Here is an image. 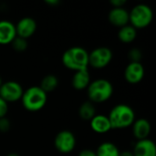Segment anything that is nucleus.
<instances>
[{
	"mask_svg": "<svg viewBox=\"0 0 156 156\" xmlns=\"http://www.w3.org/2000/svg\"><path fill=\"white\" fill-rule=\"evenodd\" d=\"M24 89L16 80L4 81L0 87V97L7 103H13L21 100Z\"/></svg>",
	"mask_w": 156,
	"mask_h": 156,
	"instance_id": "obj_8",
	"label": "nucleus"
},
{
	"mask_svg": "<svg viewBox=\"0 0 156 156\" xmlns=\"http://www.w3.org/2000/svg\"><path fill=\"white\" fill-rule=\"evenodd\" d=\"M3 82H4V81H3V80H2L1 76H0V87H1V85L3 84Z\"/></svg>",
	"mask_w": 156,
	"mask_h": 156,
	"instance_id": "obj_30",
	"label": "nucleus"
},
{
	"mask_svg": "<svg viewBox=\"0 0 156 156\" xmlns=\"http://www.w3.org/2000/svg\"><path fill=\"white\" fill-rule=\"evenodd\" d=\"M15 26L16 36L27 40L35 34L37 27L36 20L30 16L22 17Z\"/></svg>",
	"mask_w": 156,
	"mask_h": 156,
	"instance_id": "obj_10",
	"label": "nucleus"
},
{
	"mask_svg": "<svg viewBox=\"0 0 156 156\" xmlns=\"http://www.w3.org/2000/svg\"><path fill=\"white\" fill-rule=\"evenodd\" d=\"M109 22L119 28L129 24V11L124 7H112L108 15Z\"/></svg>",
	"mask_w": 156,
	"mask_h": 156,
	"instance_id": "obj_11",
	"label": "nucleus"
},
{
	"mask_svg": "<svg viewBox=\"0 0 156 156\" xmlns=\"http://www.w3.org/2000/svg\"><path fill=\"white\" fill-rule=\"evenodd\" d=\"M7 112H8V103L5 102L0 97V118L6 117Z\"/></svg>",
	"mask_w": 156,
	"mask_h": 156,
	"instance_id": "obj_24",
	"label": "nucleus"
},
{
	"mask_svg": "<svg viewBox=\"0 0 156 156\" xmlns=\"http://www.w3.org/2000/svg\"><path fill=\"white\" fill-rule=\"evenodd\" d=\"M110 4L113 7H123L127 4V1L126 0H112L110 1Z\"/></svg>",
	"mask_w": 156,
	"mask_h": 156,
	"instance_id": "obj_25",
	"label": "nucleus"
},
{
	"mask_svg": "<svg viewBox=\"0 0 156 156\" xmlns=\"http://www.w3.org/2000/svg\"><path fill=\"white\" fill-rule=\"evenodd\" d=\"M145 75V69L141 62H130L124 69V79L130 84L140 83Z\"/></svg>",
	"mask_w": 156,
	"mask_h": 156,
	"instance_id": "obj_9",
	"label": "nucleus"
},
{
	"mask_svg": "<svg viewBox=\"0 0 156 156\" xmlns=\"http://www.w3.org/2000/svg\"><path fill=\"white\" fill-rule=\"evenodd\" d=\"M10 128H11L10 121L6 117L0 118V133H5L9 132Z\"/></svg>",
	"mask_w": 156,
	"mask_h": 156,
	"instance_id": "obj_23",
	"label": "nucleus"
},
{
	"mask_svg": "<svg viewBox=\"0 0 156 156\" xmlns=\"http://www.w3.org/2000/svg\"><path fill=\"white\" fill-rule=\"evenodd\" d=\"M142 57H143L142 51L137 48H132L129 52V58L131 59V62H141Z\"/></svg>",
	"mask_w": 156,
	"mask_h": 156,
	"instance_id": "obj_22",
	"label": "nucleus"
},
{
	"mask_svg": "<svg viewBox=\"0 0 156 156\" xmlns=\"http://www.w3.org/2000/svg\"><path fill=\"white\" fill-rule=\"evenodd\" d=\"M76 144V137L74 133L69 130H62L58 132L54 139V146L56 150L63 154H68L73 152Z\"/></svg>",
	"mask_w": 156,
	"mask_h": 156,
	"instance_id": "obj_7",
	"label": "nucleus"
},
{
	"mask_svg": "<svg viewBox=\"0 0 156 156\" xmlns=\"http://www.w3.org/2000/svg\"><path fill=\"white\" fill-rule=\"evenodd\" d=\"M133 156H156V145L151 139L137 141L133 151Z\"/></svg>",
	"mask_w": 156,
	"mask_h": 156,
	"instance_id": "obj_14",
	"label": "nucleus"
},
{
	"mask_svg": "<svg viewBox=\"0 0 156 156\" xmlns=\"http://www.w3.org/2000/svg\"><path fill=\"white\" fill-rule=\"evenodd\" d=\"M20 101L25 110L30 112H37L46 106L48 94L39 86H31L24 90Z\"/></svg>",
	"mask_w": 156,
	"mask_h": 156,
	"instance_id": "obj_3",
	"label": "nucleus"
},
{
	"mask_svg": "<svg viewBox=\"0 0 156 156\" xmlns=\"http://www.w3.org/2000/svg\"><path fill=\"white\" fill-rule=\"evenodd\" d=\"M90 81V74L89 69H86L74 72L71 80V85L76 90H87Z\"/></svg>",
	"mask_w": 156,
	"mask_h": 156,
	"instance_id": "obj_16",
	"label": "nucleus"
},
{
	"mask_svg": "<svg viewBox=\"0 0 156 156\" xmlns=\"http://www.w3.org/2000/svg\"><path fill=\"white\" fill-rule=\"evenodd\" d=\"M96 108L94 103L90 101H84L79 108V116L84 121H90L96 115Z\"/></svg>",
	"mask_w": 156,
	"mask_h": 156,
	"instance_id": "obj_19",
	"label": "nucleus"
},
{
	"mask_svg": "<svg viewBox=\"0 0 156 156\" xmlns=\"http://www.w3.org/2000/svg\"><path fill=\"white\" fill-rule=\"evenodd\" d=\"M112 50L108 47H99L89 53V66L96 69L106 68L112 60Z\"/></svg>",
	"mask_w": 156,
	"mask_h": 156,
	"instance_id": "obj_6",
	"label": "nucleus"
},
{
	"mask_svg": "<svg viewBox=\"0 0 156 156\" xmlns=\"http://www.w3.org/2000/svg\"><path fill=\"white\" fill-rule=\"evenodd\" d=\"M11 46H12V48H13V49L15 51H16V52H24L27 48V40L16 36L15 37V39L12 41Z\"/></svg>",
	"mask_w": 156,
	"mask_h": 156,
	"instance_id": "obj_21",
	"label": "nucleus"
},
{
	"mask_svg": "<svg viewBox=\"0 0 156 156\" xmlns=\"http://www.w3.org/2000/svg\"><path fill=\"white\" fill-rule=\"evenodd\" d=\"M90 122L91 130L98 134H105L112 130V126L108 115L96 114L90 121Z\"/></svg>",
	"mask_w": 156,
	"mask_h": 156,
	"instance_id": "obj_15",
	"label": "nucleus"
},
{
	"mask_svg": "<svg viewBox=\"0 0 156 156\" xmlns=\"http://www.w3.org/2000/svg\"><path fill=\"white\" fill-rule=\"evenodd\" d=\"M45 3L48 5H51V6H57L58 5L60 4V2L58 0H46Z\"/></svg>",
	"mask_w": 156,
	"mask_h": 156,
	"instance_id": "obj_27",
	"label": "nucleus"
},
{
	"mask_svg": "<svg viewBox=\"0 0 156 156\" xmlns=\"http://www.w3.org/2000/svg\"><path fill=\"white\" fill-rule=\"evenodd\" d=\"M108 118L111 122L112 130L131 127L136 120L134 110L131 106L124 103L117 104L112 108Z\"/></svg>",
	"mask_w": 156,
	"mask_h": 156,
	"instance_id": "obj_1",
	"label": "nucleus"
},
{
	"mask_svg": "<svg viewBox=\"0 0 156 156\" xmlns=\"http://www.w3.org/2000/svg\"><path fill=\"white\" fill-rule=\"evenodd\" d=\"M16 37V26L9 20H0V45H8Z\"/></svg>",
	"mask_w": 156,
	"mask_h": 156,
	"instance_id": "obj_13",
	"label": "nucleus"
},
{
	"mask_svg": "<svg viewBox=\"0 0 156 156\" xmlns=\"http://www.w3.org/2000/svg\"><path fill=\"white\" fill-rule=\"evenodd\" d=\"M58 86V79L57 76L53 74H48L46 75L40 82L39 87L48 94V92L54 91Z\"/></svg>",
	"mask_w": 156,
	"mask_h": 156,
	"instance_id": "obj_20",
	"label": "nucleus"
},
{
	"mask_svg": "<svg viewBox=\"0 0 156 156\" xmlns=\"http://www.w3.org/2000/svg\"><path fill=\"white\" fill-rule=\"evenodd\" d=\"M62 64L74 72L89 68V52L81 47H71L62 55Z\"/></svg>",
	"mask_w": 156,
	"mask_h": 156,
	"instance_id": "obj_2",
	"label": "nucleus"
},
{
	"mask_svg": "<svg viewBox=\"0 0 156 156\" xmlns=\"http://www.w3.org/2000/svg\"><path fill=\"white\" fill-rule=\"evenodd\" d=\"M137 37V30L130 24L121 27L118 31V38L125 44L132 43Z\"/></svg>",
	"mask_w": 156,
	"mask_h": 156,
	"instance_id": "obj_17",
	"label": "nucleus"
},
{
	"mask_svg": "<svg viewBox=\"0 0 156 156\" xmlns=\"http://www.w3.org/2000/svg\"><path fill=\"white\" fill-rule=\"evenodd\" d=\"M6 156H19L17 154H16V153H11V154H8Z\"/></svg>",
	"mask_w": 156,
	"mask_h": 156,
	"instance_id": "obj_29",
	"label": "nucleus"
},
{
	"mask_svg": "<svg viewBox=\"0 0 156 156\" xmlns=\"http://www.w3.org/2000/svg\"><path fill=\"white\" fill-rule=\"evenodd\" d=\"M78 156H97L95 151L90 150V149H84L79 153Z\"/></svg>",
	"mask_w": 156,
	"mask_h": 156,
	"instance_id": "obj_26",
	"label": "nucleus"
},
{
	"mask_svg": "<svg viewBox=\"0 0 156 156\" xmlns=\"http://www.w3.org/2000/svg\"><path fill=\"white\" fill-rule=\"evenodd\" d=\"M153 19L154 12L148 5L138 4L129 11V24L136 30L147 27Z\"/></svg>",
	"mask_w": 156,
	"mask_h": 156,
	"instance_id": "obj_5",
	"label": "nucleus"
},
{
	"mask_svg": "<svg viewBox=\"0 0 156 156\" xmlns=\"http://www.w3.org/2000/svg\"><path fill=\"white\" fill-rule=\"evenodd\" d=\"M120 156H133V154L131 151H122L120 153Z\"/></svg>",
	"mask_w": 156,
	"mask_h": 156,
	"instance_id": "obj_28",
	"label": "nucleus"
},
{
	"mask_svg": "<svg viewBox=\"0 0 156 156\" xmlns=\"http://www.w3.org/2000/svg\"><path fill=\"white\" fill-rule=\"evenodd\" d=\"M97 156H120L121 151L111 142H104L101 144L95 151Z\"/></svg>",
	"mask_w": 156,
	"mask_h": 156,
	"instance_id": "obj_18",
	"label": "nucleus"
},
{
	"mask_svg": "<svg viewBox=\"0 0 156 156\" xmlns=\"http://www.w3.org/2000/svg\"><path fill=\"white\" fill-rule=\"evenodd\" d=\"M131 127L133 130V134L137 139V141L148 139L152 131L151 122L145 118L135 120Z\"/></svg>",
	"mask_w": 156,
	"mask_h": 156,
	"instance_id": "obj_12",
	"label": "nucleus"
},
{
	"mask_svg": "<svg viewBox=\"0 0 156 156\" xmlns=\"http://www.w3.org/2000/svg\"><path fill=\"white\" fill-rule=\"evenodd\" d=\"M86 90L90 101L92 103H103L112 98L114 88L110 80L106 79H97L90 81Z\"/></svg>",
	"mask_w": 156,
	"mask_h": 156,
	"instance_id": "obj_4",
	"label": "nucleus"
}]
</instances>
